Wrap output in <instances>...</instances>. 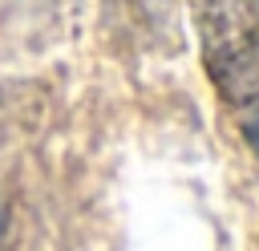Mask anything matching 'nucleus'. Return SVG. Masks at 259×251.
Wrapping results in <instances>:
<instances>
[{"instance_id": "nucleus-1", "label": "nucleus", "mask_w": 259, "mask_h": 251, "mask_svg": "<svg viewBox=\"0 0 259 251\" xmlns=\"http://www.w3.org/2000/svg\"><path fill=\"white\" fill-rule=\"evenodd\" d=\"M0 235H4V215H0Z\"/></svg>"}]
</instances>
